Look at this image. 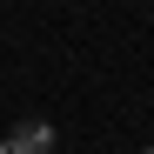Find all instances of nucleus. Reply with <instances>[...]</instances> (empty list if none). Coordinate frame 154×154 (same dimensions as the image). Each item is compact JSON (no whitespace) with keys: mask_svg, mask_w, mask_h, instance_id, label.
Listing matches in <instances>:
<instances>
[{"mask_svg":"<svg viewBox=\"0 0 154 154\" xmlns=\"http://www.w3.org/2000/svg\"><path fill=\"white\" fill-rule=\"evenodd\" d=\"M47 147H54V127L47 121H20L7 134V154H47Z\"/></svg>","mask_w":154,"mask_h":154,"instance_id":"1","label":"nucleus"},{"mask_svg":"<svg viewBox=\"0 0 154 154\" xmlns=\"http://www.w3.org/2000/svg\"><path fill=\"white\" fill-rule=\"evenodd\" d=\"M0 154H7V141H0Z\"/></svg>","mask_w":154,"mask_h":154,"instance_id":"2","label":"nucleus"},{"mask_svg":"<svg viewBox=\"0 0 154 154\" xmlns=\"http://www.w3.org/2000/svg\"><path fill=\"white\" fill-rule=\"evenodd\" d=\"M141 154H154V147H141Z\"/></svg>","mask_w":154,"mask_h":154,"instance_id":"3","label":"nucleus"}]
</instances>
